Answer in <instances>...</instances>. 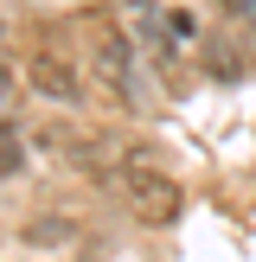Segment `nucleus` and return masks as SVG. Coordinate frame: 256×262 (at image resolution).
I'll list each match as a JSON object with an SVG mask.
<instances>
[{"label": "nucleus", "instance_id": "4", "mask_svg": "<svg viewBox=\"0 0 256 262\" xmlns=\"http://www.w3.org/2000/svg\"><path fill=\"white\" fill-rule=\"evenodd\" d=\"M19 166H26V135L13 122H0V179H13Z\"/></svg>", "mask_w": 256, "mask_h": 262}, {"label": "nucleus", "instance_id": "2", "mask_svg": "<svg viewBox=\"0 0 256 262\" xmlns=\"http://www.w3.org/2000/svg\"><path fill=\"white\" fill-rule=\"evenodd\" d=\"M96 77H102V90H109V102H141V71H135V38H122V32H102L96 38Z\"/></svg>", "mask_w": 256, "mask_h": 262}, {"label": "nucleus", "instance_id": "1", "mask_svg": "<svg viewBox=\"0 0 256 262\" xmlns=\"http://www.w3.org/2000/svg\"><path fill=\"white\" fill-rule=\"evenodd\" d=\"M115 192H122L128 217L147 224V230L179 224V211H186V186H179L173 173H160V166H122V173H115Z\"/></svg>", "mask_w": 256, "mask_h": 262}, {"label": "nucleus", "instance_id": "3", "mask_svg": "<svg viewBox=\"0 0 256 262\" xmlns=\"http://www.w3.org/2000/svg\"><path fill=\"white\" fill-rule=\"evenodd\" d=\"M26 83L45 102H58V109L83 102V71H77V58H58V51H32L26 58Z\"/></svg>", "mask_w": 256, "mask_h": 262}, {"label": "nucleus", "instance_id": "5", "mask_svg": "<svg viewBox=\"0 0 256 262\" xmlns=\"http://www.w3.org/2000/svg\"><path fill=\"white\" fill-rule=\"evenodd\" d=\"M7 96H13V71L0 64V102H7Z\"/></svg>", "mask_w": 256, "mask_h": 262}]
</instances>
